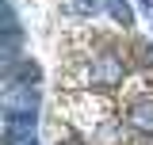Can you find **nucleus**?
I'll use <instances>...</instances> for the list:
<instances>
[{
    "instance_id": "obj_6",
    "label": "nucleus",
    "mask_w": 153,
    "mask_h": 145,
    "mask_svg": "<svg viewBox=\"0 0 153 145\" xmlns=\"http://www.w3.org/2000/svg\"><path fill=\"white\" fill-rule=\"evenodd\" d=\"M76 4H80V8H92V12H96V0H76Z\"/></svg>"
},
{
    "instance_id": "obj_2",
    "label": "nucleus",
    "mask_w": 153,
    "mask_h": 145,
    "mask_svg": "<svg viewBox=\"0 0 153 145\" xmlns=\"http://www.w3.org/2000/svg\"><path fill=\"white\" fill-rule=\"evenodd\" d=\"M35 107H38V95H35V88L31 84H23V88H12L4 92V118L8 115H35Z\"/></svg>"
},
{
    "instance_id": "obj_1",
    "label": "nucleus",
    "mask_w": 153,
    "mask_h": 145,
    "mask_svg": "<svg viewBox=\"0 0 153 145\" xmlns=\"http://www.w3.org/2000/svg\"><path fill=\"white\" fill-rule=\"evenodd\" d=\"M123 61L115 54H96L92 61H84L80 65V80L84 84H92V88H111V84H119L123 80Z\"/></svg>"
},
{
    "instance_id": "obj_5",
    "label": "nucleus",
    "mask_w": 153,
    "mask_h": 145,
    "mask_svg": "<svg viewBox=\"0 0 153 145\" xmlns=\"http://www.w3.org/2000/svg\"><path fill=\"white\" fill-rule=\"evenodd\" d=\"M111 16L119 19L123 27H130V23H134V12H130V4H126V0H111Z\"/></svg>"
},
{
    "instance_id": "obj_4",
    "label": "nucleus",
    "mask_w": 153,
    "mask_h": 145,
    "mask_svg": "<svg viewBox=\"0 0 153 145\" xmlns=\"http://www.w3.org/2000/svg\"><path fill=\"white\" fill-rule=\"evenodd\" d=\"M126 118H130V126H134V130L153 134V95H138L130 107H126Z\"/></svg>"
},
{
    "instance_id": "obj_7",
    "label": "nucleus",
    "mask_w": 153,
    "mask_h": 145,
    "mask_svg": "<svg viewBox=\"0 0 153 145\" xmlns=\"http://www.w3.org/2000/svg\"><path fill=\"white\" fill-rule=\"evenodd\" d=\"M61 145H80V141H76V138H65V141H61Z\"/></svg>"
},
{
    "instance_id": "obj_8",
    "label": "nucleus",
    "mask_w": 153,
    "mask_h": 145,
    "mask_svg": "<svg viewBox=\"0 0 153 145\" xmlns=\"http://www.w3.org/2000/svg\"><path fill=\"white\" fill-rule=\"evenodd\" d=\"M23 145H35V141H23Z\"/></svg>"
},
{
    "instance_id": "obj_3",
    "label": "nucleus",
    "mask_w": 153,
    "mask_h": 145,
    "mask_svg": "<svg viewBox=\"0 0 153 145\" xmlns=\"http://www.w3.org/2000/svg\"><path fill=\"white\" fill-rule=\"evenodd\" d=\"M35 134V115H8L4 118V145H23Z\"/></svg>"
}]
</instances>
